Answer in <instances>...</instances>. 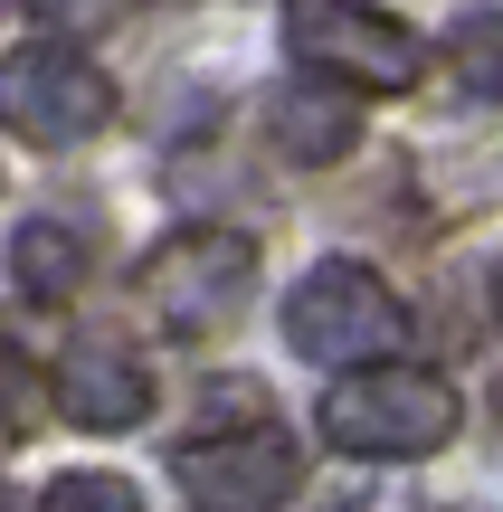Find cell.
Segmentation results:
<instances>
[{
	"mask_svg": "<svg viewBox=\"0 0 503 512\" xmlns=\"http://www.w3.org/2000/svg\"><path fill=\"white\" fill-rule=\"evenodd\" d=\"M447 57H456V76H466L475 95L503 105V19H466V29L447 38Z\"/></svg>",
	"mask_w": 503,
	"mask_h": 512,
	"instance_id": "30bf717a",
	"label": "cell"
},
{
	"mask_svg": "<svg viewBox=\"0 0 503 512\" xmlns=\"http://www.w3.org/2000/svg\"><path fill=\"white\" fill-rule=\"evenodd\" d=\"M266 143L295 171H333L342 152L361 143V114H352V95H333V86H276L266 95Z\"/></svg>",
	"mask_w": 503,
	"mask_h": 512,
	"instance_id": "ba28073f",
	"label": "cell"
},
{
	"mask_svg": "<svg viewBox=\"0 0 503 512\" xmlns=\"http://www.w3.org/2000/svg\"><path fill=\"white\" fill-rule=\"evenodd\" d=\"M494 313H503V256H494Z\"/></svg>",
	"mask_w": 503,
	"mask_h": 512,
	"instance_id": "5bb4252c",
	"label": "cell"
},
{
	"mask_svg": "<svg viewBox=\"0 0 503 512\" xmlns=\"http://www.w3.org/2000/svg\"><path fill=\"white\" fill-rule=\"evenodd\" d=\"M285 57L342 95H409L428 76V38L371 0H285Z\"/></svg>",
	"mask_w": 503,
	"mask_h": 512,
	"instance_id": "3957f363",
	"label": "cell"
},
{
	"mask_svg": "<svg viewBox=\"0 0 503 512\" xmlns=\"http://www.w3.org/2000/svg\"><path fill=\"white\" fill-rule=\"evenodd\" d=\"M171 10H190V0H171Z\"/></svg>",
	"mask_w": 503,
	"mask_h": 512,
	"instance_id": "2e32d148",
	"label": "cell"
},
{
	"mask_svg": "<svg viewBox=\"0 0 503 512\" xmlns=\"http://www.w3.org/2000/svg\"><path fill=\"white\" fill-rule=\"evenodd\" d=\"M38 512H143V494H133L124 475H57L48 494H38Z\"/></svg>",
	"mask_w": 503,
	"mask_h": 512,
	"instance_id": "7c38bea8",
	"label": "cell"
},
{
	"mask_svg": "<svg viewBox=\"0 0 503 512\" xmlns=\"http://www.w3.org/2000/svg\"><path fill=\"white\" fill-rule=\"evenodd\" d=\"M0 512H19V494H10V484H0Z\"/></svg>",
	"mask_w": 503,
	"mask_h": 512,
	"instance_id": "9a60e30c",
	"label": "cell"
},
{
	"mask_svg": "<svg viewBox=\"0 0 503 512\" xmlns=\"http://www.w3.org/2000/svg\"><path fill=\"white\" fill-rule=\"evenodd\" d=\"M48 389L67 408V427H86V437H124V427L152 418V370L124 342H105V332H76L67 361L48 370Z\"/></svg>",
	"mask_w": 503,
	"mask_h": 512,
	"instance_id": "52a82bcc",
	"label": "cell"
},
{
	"mask_svg": "<svg viewBox=\"0 0 503 512\" xmlns=\"http://www.w3.org/2000/svg\"><path fill=\"white\" fill-rule=\"evenodd\" d=\"M38 408H48V380H38V361H29L19 342H0V437L38 427Z\"/></svg>",
	"mask_w": 503,
	"mask_h": 512,
	"instance_id": "8fae6325",
	"label": "cell"
},
{
	"mask_svg": "<svg viewBox=\"0 0 503 512\" xmlns=\"http://www.w3.org/2000/svg\"><path fill=\"white\" fill-rule=\"evenodd\" d=\"M399 332H409L399 294L380 285L371 266H352V256H323V266L285 294V351L314 361V370L380 361V351H399Z\"/></svg>",
	"mask_w": 503,
	"mask_h": 512,
	"instance_id": "277c9868",
	"label": "cell"
},
{
	"mask_svg": "<svg viewBox=\"0 0 503 512\" xmlns=\"http://www.w3.org/2000/svg\"><path fill=\"white\" fill-rule=\"evenodd\" d=\"M19 10H29L38 29H57V38H86V29H114L124 0H19Z\"/></svg>",
	"mask_w": 503,
	"mask_h": 512,
	"instance_id": "4fadbf2b",
	"label": "cell"
},
{
	"mask_svg": "<svg viewBox=\"0 0 503 512\" xmlns=\"http://www.w3.org/2000/svg\"><path fill=\"white\" fill-rule=\"evenodd\" d=\"M257 294V238L247 228H181L133 266V313L171 342H200V332H228Z\"/></svg>",
	"mask_w": 503,
	"mask_h": 512,
	"instance_id": "7a4b0ae2",
	"label": "cell"
},
{
	"mask_svg": "<svg viewBox=\"0 0 503 512\" xmlns=\"http://www.w3.org/2000/svg\"><path fill=\"white\" fill-rule=\"evenodd\" d=\"M466 399H456L437 370H409V361H352L333 389H323V437L333 456H371V465H399V456H437L456 437Z\"/></svg>",
	"mask_w": 503,
	"mask_h": 512,
	"instance_id": "6da1fadb",
	"label": "cell"
},
{
	"mask_svg": "<svg viewBox=\"0 0 503 512\" xmlns=\"http://www.w3.org/2000/svg\"><path fill=\"white\" fill-rule=\"evenodd\" d=\"M10 285H29L38 304H67V294L86 285V238H76L67 219H29L10 238Z\"/></svg>",
	"mask_w": 503,
	"mask_h": 512,
	"instance_id": "9c48e42d",
	"label": "cell"
},
{
	"mask_svg": "<svg viewBox=\"0 0 503 512\" xmlns=\"http://www.w3.org/2000/svg\"><path fill=\"white\" fill-rule=\"evenodd\" d=\"M105 124H114V86L67 38H29V48L0 57V133H19L38 152H67V143H95Z\"/></svg>",
	"mask_w": 503,
	"mask_h": 512,
	"instance_id": "5b68a950",
	"label": "cell"
},
{
	"mask_svg": "<svg viewBox=\"0 0 503 512\" xmlns=\"http://www.w3.org/2000/svg\"><path fill=\"white\" fill-rule=\"evenodd\" d=\"M171 475H181L190 512H276L304 484V465L266 418H238L228 437H190L181 456H171Z\"/></svg>",
	"mask_w": 503,
	"mask_h": 512,
	"instance_id": "8992f818",
	"label": "cell"
}]
</instances>
